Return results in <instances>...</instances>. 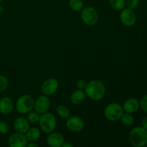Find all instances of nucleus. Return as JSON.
<instances>
[{"mask_svg":"<svg viewBox=\"0 0 147 147\" xmlns=\"http://www.w3.org/2000/svg\"><path fill=\"white\" fill-rule=\"evenodd\" d=\"M86 95L93 100H100L104 97L106 88L100 80H93L87 83L85 88Z\"/></svg>","mask_w":147,"mask_h":147,"instance_id":"obj_1","label":"nucleus"},{"mask_svg":"<svg viewBox=\"0 0 147 147\" xmlns=\"http://www.w3.org/2000/svg\"><path fill=\"white\" fill-rule=\"evenodd\" d=\"M129 141L135 147H142L147 144V129L136 126L129 134Z\"/></svg>","mask_w":147,"mask_h":147,"instance_id":"obj_2","label":"nucleus"},{"mask_svg":"<svg viewBox=\"0 0 147 147\" xmlns=\"http://www.w3.org/2000/svg\"><path fill=\"white\" fill-rule=\"evenodd\" d=\"M39 123L43 132L46 134H50L55 129L57 121L54 115L45 112L40 116Z\"/></svg>","mask_w":147,"mask_h":147,"instance_id":"obj_3","label":"nucleus"},{"mask_svg":"<svg viewBox=\"0 0 147 147\" xmlns=\"http://www.w3.org/2000/svg\"><path fill=\"white\" fill-rule=\"evenodd\" d=\"M34 100L30 95H22L16 102V109L20 113L25 114L32 111L34 108Z\"/></svg>","mask_w":147,"mask_h":147,"instance_id":"obj_4","label":"nucleus"},{"mask_svg":"<svg viewBox=\"0 0 147 147\" xmlns=\"http://www.w3.org/2000/svg\"><path fill=\"white\" fill-rule=\"evenodd\" d=\"M123 113V107L119 103H110L105 108L104 116L106 119L110 121H116L121 119Z\"/></svg>","mask_w":147,"mask_h":147,"instance_id":"obj_5","label":"nucleus"},{"mask_svg":"<svg viewBox=\"0 0 147 147\" xmlns=\"http://www.w3.org/2000/svg\"><path fill=\"white\" fill-rule=\"evenodd\" d=\"M82 20L88 26H93L97 23L98 20V14L95 8L87 7L83 8L80 13Z\"/></svg>","mask_w":147,"mask_h":147,"instance_id":"obj_6","label":"nucleus"},{"mask_svg":"<svg viewBox=\"0 0 147 147\" xmlns=\"http://www.w3.org/2000/svg\"><path fill=\"white\" fill-rule=\"evenodd\" d=\"M85 126L84 121L77 116H69L66 121V126L73 132H80L83 129Z\"/></svg>","mask_w":147,"mask_h":147,"instance_id":"obj_7","label":"nucleus"},{"mask_svg":"<svg viewBox=\"0 0 147 147\" xmlns=\"http://www.w3.org/2000/svg\"><path fill=\"white\" fill-rule=\"evenodd\" d=\"M27 138L22 133H14L9 137L8 145L10 147H24L27 146Z\"/></svg>","mask_w":147,"mask_h":147,"instance_id":"obj_8","label":"nucleus"},{"mask_svg":"<svg viewBox=\"0 0 147 147\" xmlns=\"http://www.w3.org/2000/svg\"><path fill=\"white\" fill-rule=\"evenodd\" d=\"M120 19L123 24L126 27H131L136 22V17L134 11L129 8H123L122 9Z\"/></svg>","mask_w":147,"mask_h":147,"instance_id":"obj_9","label":"nucleus"},{"mask_svg":"<svg viewBox=\"0 0 147 147\" xmlns=\"http://www.w3.org/2000/svg\"><path fill=\"white\" fill-rule=\"evenodd\" d=\"M50 106V101L46 96H41L34 100V109L36 112L40 114L45 113L48 111Z\"/></svg>","mask_w":147,"mask_h":147,"instance_id":"obj_10","label":"nucleus"},{"mask_svg":"<svg viewBox=\"0 0 147 147\" xmlns=\"http://www.w3.org/2000/svg\"><path fill=\"white\" fill-rule=\"evenodd\" d=\"M58 82L55 78H48L42 84L41 90L42 92L45 96L53 95L57 91L58 88Z\"/></svg>","mask_w":147,"mask_h":147,"instance_id":"obj_11","label":"nucleus"},{"mask_svg":"<svg viewBox=\"0 0 147 147\" xmlns=\"http://www.w3.org/2000/svg\"><path fill=\"white\" fill-rule=\"evenodd\" d=\"M47 144L52 147H60L65 142L63 135L57 132H51L47 138Z\"/></svg>","mask_w":147,"mask_h":147,"instance_id":"obj_12","label":"nucleus"},{"mask_svg":"<svg viewBox=\"0 0 147 147\" xmlns=\"http://www.w3.org/2000/svg\"><path fill=\"white\" fill-rule=\"evenodd\" d=\"M139 106H140V104H139V100L137 99L131 98L127 99L124 102L123 109L126 113L132 114L139 110Z\"/></svg>","mask_w":147,"mask_h":147,"instance_id":"obj_13","label":"nucleus"},{"mask_svg":"<svg viewBox=\"0 0 147 147\" xmlns=\"http://www.w3.org/2000/svg\"><path fill=\"white\" fill-rule=\"evenodd\" d=\"M14 128L17 132L24 134L30 129V122L25 118L19 117L14 121Z\"/></svg>","mask_w":147,"mask_h":147,"instance_id":"obj_14","label":"nucleus"},{"mask_svg":"<svg viewBox=\"0 0 147 147\" xmlns=\"http://www.w3.org/2000/svg\"><path fill=\"white\" fill-rule=\"evenodd\" d=\"M14 103L12 100L9 97H3L0 99V113L8 115L12 111Z\"/></svg>","mask_w":147,"mask_h":147,"instance_id":"obj_15","label":"nucleus"},{"mask_svg":"<svg viewBox=\"0 0 147 147\" xmlns=\"http://www.w3.org/2000/svg\"><path fill=\"white\" fill-rule=\"evenodd\" d=\"M86 96V95L85 91H83V90L78 89L72 93L70 96V101L74 105H79L84 101Z\"/></svg>","mask_w":147,"mask_h":147,"instance_id":"obj_16","label":"nucleus"},{"mask_svg":"<svg viewBox=\"0 0 147 147\" xmlns=\"http://www.w3.org/2000/svg\"><path fill=\"white\" fill-rule=\"evenodd\" d=\"M26 134H27L26 136H27V140L29 142H36L37 140H38V139L40 136V130L36 127L30 128L28 129V131L26 132Z\"/></svg>","mask_w":147,"mask_h":147,"instance_id":"obj_17","label":"nucleus"},{"mask_svg":"<svg viewBox=\"0 0 147 147\" xmlns=\"http://www.w3.org/2000/svg\"><path fill=\"white\" fill-rule=\"evenodd\" d=\"M56 113L60 118L63 119H67L69 116H70V110L63 105H60L57 106L56 109Z\"/></svg>","mask_w":147,"mask_h":147,"instance_id":"obj_18","label":"nucleus"},{"mask_svg":"<svg viewBox=\"0 0 147 147\" xmlns=\"http://www.w3.org/2000/svg\"><path fill=\"white\" fill-rule=\"evenodd\" d=\"M111 7L116 11L122 10L125 7L126 1L125 0H109Z\"/></svg>","mask_w":147,"mask_h":147,"instance_id":"obj_19","label":"nucleus"},{"mask_svg":"<svg viewBox=\"0 0 147 147\" xmlns=\"http://www.w3.org/2000/svg\"><path fill=\"white\" fill-rule=\"evenodd\" d=\"M69 6L72 10L76 11H81L83 8V4L81 0H70Z\"/></svg>","mask_w":147,"mask_h":147,"instance_id":"obj_20","label":"nucleus"},{"mask_svg":"<svg viewBox=\"0 0 147 147\" xmlns=\"http://www.w3.org/2000/svg\"><path fill=\"white\" fill-rule=\"evenodd\" d=\"M121 119L122 123L126 126H131L134 122V119L131 113H123Z\"/></svg>","mask_w":147,"mask_h":147,"instance_id":"obj_21","label":"nucleus"},{"mask_svg":"<svg viewBox=\"0 0 147 147\" xmlns=\"http://www.w3.org/2000/svg\"><path fill=\"white\" fill-rule=\"evenodd\" d=\"M40 118V113H38L36 111H30L29 112L28 115H27V120L31 123H36L39 122Z\"/></svg>","mask_w":147,"mask_h":147,"instance_id":"obj_22","label":"nucleus"},{"mask_svg":"<svg viewBox=\"0 0 147 147\" xmlns=\"http://www.w3.org/2000/svg\"><path fill=\"white\" fill-rule=\"evenodd\" d=\"M8 86V80L5 76L0 75V93L4 91Z\"/></svg>","mask_w":147,"mask_h":147,"instance_id":"obj_23","label":"nucleus"},{"mask_svg":"<svg viewBox=\"0 0 147 147\" xmlns=\"http://www.w3.org/2000/svg\"><path fill=\"white\" fill-rule=\"evenodd\" d=\"M9 131V126L7 122L0 121V134H6Z\"/></svg>","mask_w":147,"mask_h":147,"instance_id":"obj_24","label":"nucleus"},{"mask_svg":"<svg viewBox=\"0 0 147 147\" xmlns=\"http://www.w3.org/2000/svg\"><path fill=\"white\" fill-rule=\"evenodd\" d=\"M126 5H127L128 8L131 9H134L136 8L139 4V0H127L126 2Z\"/></svg>","mask_w":147,"mask_h":147,"instance_id":"obj_25","label":"nucleus"},{"mask_svg":"<svg viewBox=\"0 0 147 147\" xmlns=\"http://www.w3.org/2000/svg\"><path fill=\"white\" fill-rule=\"evenodd\" d=\"M139 104H140V107L142 108V110L147 113V94L142 98L140 102H139Z\"/></svg>","mask_w":147,"mask_h":147,"instance_id":"obj_26","label":"nucleus"},{"mask_svg":"<svg viewBox=\"0 0 147 147\" xmlns=\"http://www.w3.org/2000/svg\"><path fill=\"white\" fill-rule=\"evenodd\" d=\"M86 85H87V83L83 80H80L76 83V86H77L78 88L80 89V90H85Z\"/></svg>","mask_w":147,"mask_h":147,"instance_id":"obj_27","label":"nucleus"},{"mask_svg":"<svg viewBox=\"0 0 147 147\" xmlns=\"http://www.w3.org/2000/svg\"><path fill=\"white\" fill-rule=\"evenodd\" d=\"M142 127H144V129H147V116L146 117L144 118L143 120L142 121Z\"/></svg>","mask_w":147,"mask_h":147,"instance_id":"obj_28","label":"nucleus"},{"mask_svg":"<svg viewBox=\"0 0 147 147\" xmlns=\"http://www.w3.org/2000/svg\"><path fill=\"white\" fill-rule=\"evenodd\" d=\"M27 147H32V146L37 147V146H38V145H37V144H34V142H30V144H27Z\"/></svg>","mask_w":147,"mask_h":147,"instance_id":"obj_29","label":"nucleus"},{"mask_svg":"<svg viewBox=\"0 0 147 147\" xmlns=\"http://www.w3.org/2000/svg\"><path fill=\"white\" fill-rule=\"evenodd\" d=\"M62 146H63V147H72V146H73V145H72L71 144H70V143L64 142V143L63 144V145H62Z\"/></svg>","mask_w":147,"mask_h":147,"instance_id":"obj_30","label":"nucleus"},{"mask_svg":"<svg viewBox=\"0 0 147 147\" xmlns=\"http://www.w3.org/2000/svg\"><path fill=\"white\" fill-rule=\"evenodd\" d=\"M1 11H2V9H1V7H0V14H1Z\"/></svg>","mask_w":147,"mask_h":147,"instance_id":"obj_31","label":"nucleus"},{"mask_svg":"<svg viewBox=\"0 0 147 147\" xmlns=\"http://www.w3.org/2000/svg\"><path fill=\"white\" fill-rule=\"evenodd\" d=\"M2 1H3V0H0V2H1Z\"/></svg>","mask_w":147,"mask_h":147,"instance_id":"obj_32","label":"nucleus"}]
</instances>
